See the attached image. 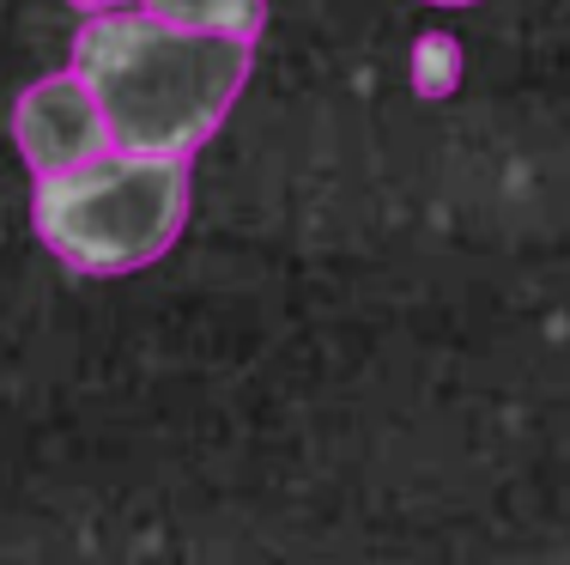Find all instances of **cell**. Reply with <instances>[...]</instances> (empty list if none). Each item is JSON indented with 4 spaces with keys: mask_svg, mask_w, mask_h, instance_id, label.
Listing matches in <instances>:
<instances>
[{
    "mask_svg": "<svg viewBox=\"0 0 570 565\" xmlns=\"http://www.w3.org/2000/svg\"><path fill=\"white\" fill-rule=\"evenodd\" d=\"M249 49L255 43L243 37L170 25L128 0L86 12L73 37V74L91 86L116 146L188 158L219 134L237 91L249 86Z\"/></svg>",
    "mask_w": 570,
    "mask_h": 565,
    "instance_id": "6da1fadb",
    "label": "cell"
},
{
    "mask_svg": "<svg viewBox=\"0 0 570 565\" xmlns=\"http://www.w3.org/2000/svg\"><path fill=\"white\" fill-rule=\"evenodd\" d=\"M67 7H79V12H104V7H128V0H67Z\"/></svg>",
    "mask_w": 570,
    "mask_h": 565,
    "instance_id": "5b68a950",
    "label": "cell"
},
{
    "mask_svg": "<svg viewBox=\"0 0 570 565\" xmlns=\"http://www.w3.org/2000/svg\"><path fill=\"white\" fill-rule=\"evenodd\" d=\"M12 140H19L31 177H56V171H73L116 146L98 98H91V86L73 67L19 91V104H12Z\"/></svg>",
    "mask_w": 570,
    "mask_h": 565,
    "instance_id": "3957f363",
    "label": "cell"
},
{
    "mask_svg": "<svg viewBox=\"0 0 570 565\" xmlns=\"http://www.w3.org/2000/svg\"><path fill=\"white\" fill-rule=\"evenodd\" d=\"M31 225L67 274H140L176 250L188 225V158L110 146L73 171L37 177Z\"/></svg>",
    "mask_w": 570,
    "mask_h": 565,
    "instance_id": "7a4b0ae2",
    "label": "cell"
},
{
    "mask_svg": "<svg viewBox=\"0 0 570 565\" xmlns=\"http://www.w3.org/2000/svg\"><path fill=\"white\" fill-rule=\"evenodd\" d=\"M146 12L170 25H195V31H219V37H243L255 43L267 25V0H140Z\"/></svg>",
    "mask_w": 570,
    "mask_h": 565,
    "instance_id": "277c9868",
    "label": "cell"
},
{
    "mask_svg": "<svg viewBox=\"0 0 570 565\" xmlns=\"http://www.w3.org/2000/svg\"><path fill=\"white\" fill-rule=\"evenodd\" d=\"M425 7H480V0H425Z\"/></svg>",
    "mask_w": 570,
    "mask_h": 565,
    "instance_id": "8992f818",
    "label": "cell"
}]
</instances>
